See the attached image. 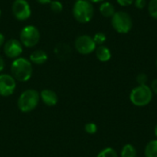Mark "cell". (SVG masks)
<instances>
[{
  "instance_id": "cell-4",
  "label": "cell",
  "mask_w": 157,
  "mask_h": 157,
  "mask_svg": "<svg viewBox=\"0 0 157 157\" xmlns=\"http://www.w3.org/2000/svg\"><path fill=\"white\" fill-rule=\"evenodd\" d=\"M153 91L147 85H138L130 93L131 102L139 108L149 105L153 99Z\"/></svg>"
},
{
  "instance_id": "cell-16",
  "label": "cell",
  "mask_w": 157,
  "mask_h": 157,
  "mask_svg": "<svg viewBox=\"0 0 157 157\" xmlns=\"http://www.w3.org/2000/svg\"><path fill=\"white\" fill-rule=\"evenodd\" d=\"M145 157H157V139L150 141L144 149Z\"/></svg>"
},
{
  "instance_id": "cell-10",
  "label": "cell",
  "mask_w": 157,
  "mask_h": 157,
  "mask_svg": "<svg viewBox=\"0 0 157 157\" xmlns=\"http://www.w3.org/2000/svg\"><path fill=\"white\" fill-rule=\"evenodd\" d=\"M17 88L16 79L8 74H0V96L9 97Z\"/></svg>"
},
{
  "instance_id": "cell-26",
  "label": "cell",
  "mask_w": 157,
  "mask_h": 157,
  "mask_svg": "<svg viewBox=\"0 0 157 157\" xmlns=\"http://www.w3.org/2000/svg\"><path fill=\"white\" fill-rule=\"evenodd\" d=\"M151 89H152V91H153V93H155V94H156L157 95V78L155 79H154L153 80V82H152V84H151Z\"/></svg>"
},
{
  "instance_id": "cell-1",
  "label": "cell",
  "mask_w": 157,
  "mask_h": 157,
  "mask_svg": "<svg viewBox=\"0 0 157 157\" xmlns=\"http://www.w3.org/2000/svg\"><path fill=\"white\" fill-rule=\"evenodd\" d=\"M11 75L18 82L29 81L33 74V67L30 61L25 57H18L13 60L10 66Z\"/></svg>"
},
{
  "instance_id": "cell-30",
  "label": "cell",
  "mask_w": 157,
  "mask_h": 157,
  "mask_svg": "<svg viewBox=\"0 0 157 157\" xmlns=\"http://www.w3.org/2000/svg\"><path fill=\"white\" fill-rule=\"evenodd\" d=\"M89 2H91L92 4H98V3H102L105 0H88Z\"/></svg>"
},
{
  "instance_id": "cell-27",
  "label": "cell",
  "mask_w": 157,
  "mask_h": 157,
  "mask_svg": "<svg viewBox=\"0 0 157 157\" xmlns=\"http://www.w3.org/2000/svg\"><path fill=\"white\" fill-rule=\"evenodd\" d=\"M5 66H6V63H5V60L4 58L0 55V74L4 71L5 69Z\"/></svg>"
},
{
  "instance_id": "cell-31",
  "label": "cell",
  "mask_w": 157,
  "mask_h": 157,
  "mask_svg": "<svg viewBox=\"0 0 157 157\" xmlns=\"http://www.w3.org/2000/svg\"><path fill=\"white\" fill-rule=\"evenodd\" d=\"M155 137H156L157 139V124L155 125Z\"/></svg>"
},
{
  "instance_id": "cell-20",
  "label": "cell",
  "mask_w": 157,
  "mask_h": 157,
  "mask_svg": "<svg viewBox=\"0 0 157 157\" xmlns=\"http://www.w3.org/2000/svg\"><path fill=\"white\" fill-rule=\"evenodd\" d=\"M50 8L54 13H61L63 11V6L58 0H52V2L50 3Z\"/></svg>"
},
{
  "instance_id": "cell-2",
  "label": "cell",
  "mask_w": 157,
  "mask_h": 157,
  "mask_svg": "<svg viewBox=\"0 0 157 157\" xmlns=\"http://www.w3.org/2000/svg\"><path fill=\"white\" fill-rule=\"evenodd\" d=\"M40 100V93L32 88L23 91L17 98V108L22 113H29L34 110Z\"/></svg>"
},
{
  "instance_id": "cell-25",
  "label": "cell",
  "mask_w": 157,
  "mask_h": 157,
  "mask_svg": "<svg viewBox=\"0 0 157 157\" xmlns=\"http://www.w3.org/2000/svg\"><path fill=\"white\" fill-rule=\"evenodd\" d=\"M116 1L121 6H129L134 3V0H116Z\"/></svg>"
},
{
  "instance_id": "cell-14",
  "label": "cell",
  "mask_w": 157,
  "mask_h": 157,
  "mask_svg": "<svg viewBox=\"0 0 157 157\" xmlns=\"http://www.w3.org/2000/svg\"><path fill=\"white\" fill-rule=\"evenodd\" d=\"M99 12L103 17L111 18L112 16L115 14L116 9H115V6L112 3L108 2V1H104L99 6Z\"/></svg>"
},
{
  "instance_id": "cell-22",
  "label": "cell",
  "mask_w": 157,
  "mask_h": 157,
  "mask_svg": "<svg viewBox=\"0 0 157 157\" xmlns=\"http://www.w3.org/2000/svg\"><path fill=\"white\" fill-rule=\"evenodd\" d=\"M85 131L88 134H95L98 132V126L93 122H88L85 125Z\"/></svg>"
},
{
  "instance_id": "cell-19",
  "label": "cell",
  "mask_w": 157,
  "mask_h": 157,
  "mask_svg": "<svg viewBox=\"0 0 157 157\" xmlns=\"http://www.w3.org/2000/svg\"><path fill=\"white\" fill-rule=\"evenodd\" d=\"M97 157H119L118 156V154L117 152L111 148V147H107V148H104L103 150H101L98 154Z\"/></svg>"
},
{
  "instance_id": "cell-23",
  "label": "cell",
  "mask_w": 157,
  "mask_h": 157,
  "mask_svg": "<svg viewBox=\"0 0 157 157\" xmlns=\"http://www.w3.org/2000/svg\"><path fill=\"white\" fill-rule=\"evenodd\" d=\"M136 81L138 83V85H147L148 82V76L146 74L144 73H141L137 75L136 77Z\"/></svg>"
},
{
  "instance_id": "cell-3",
  "label": "cell",
  "mask_w": 157,
  "mask_h": 157,
  "mask_svg": "<svg viewBox=\"0 0 157 157\" xmlns=\"http://www.w3.org/2000/svg\"><path fill=\"white\" fill-rule=\"evenodd\" d=\"M95 9L93 4L88 0L75 1L73 6V16L75 19L82 24L88 23L94 17Z\"/></svg>"
},
{
  "instance_id": "cell-18",
  "label": "cell",
  "mask_w": 157,
  "mask_h": 157,
  "mask_svg": "<svg viewBox=\"0 0 157 157\" xmlns=\"http://www.w3.org/2000/svg\"><path fill=\"white\" fill-rule=\"evenodd\" d=\"M147 8L150 17L157 19V0H150L147 5Z\"/></svg>"
},
{
  "instance_id": "cell-5",
  "label": "cell",
  "mask_w": 157,
  "mask_h": 157,
  "mask_svg": "<svg viewBox=\"0 0 157 157\" xmlns=\"http://www.w3.org/2000/svg\"><path fill=\"white\" fill-rule=\"evenodd\" d=\"M110 22L114 30L121 34L129 33L133 26L132 18L126 11H116L112 16Z\"/></svg>"
},
{
  "instance_id": "cell-15",
  "label": "cell",
  "mask_w": 157,
  "mask_h": 157,
  "mask_svg": "<svg viewBox=\"0 0 157 157\" xmlns=\"http://www.w3.org/2000/svg\"><path fill=\"white\" fill-rule=\"evenodd\" d=\"M70 51L71 50H70L69 46L66 44H63V43H60V44L56 45V47L54 49V52L59 59L67 58L70 53Z\"/></svg>"
},
{
  "instance_id": "cell-12",
  "label": "cell",
  "mask_w": 157,
  "mask_h": 157,
  "mask_svg": "<svg viewBox=\"0 0 157 157\" xmlns=\"http://www.w3.org/2000/svg\"><path fill=\"white\" fill-rule=\"evenodd\" d=\"M29 60L30 61V63L32 64L41 65V64H44L47 62L48 54L43 50H35L30 53Z\"/></svg>"
},
{
  "instance_id": "cell-17",
  "label": "cell",
  "mask_w": 157,
  "mask_h": 157,
  "mask_svg": "<svg viewBox=\"0 0 157 157\" xmlns=\"http://www.w3.org/2000/svg\"><path fill=\"white\" fill-rule=\"evenodd\" d=\"M121 157H137L136 148L131 144H125L121 151Z\"/></svg>"
},
{
  "instance_id": "cell-21",
  "label": "cell",
  "mask_w": 157,
  "mask_h": 157,
  "mask_svg": "<svg viewBox=\"0 0 157 157\" xmlns=\"http://www.w3.org/2000/svg\"><path fill=\"white\" fill-rule=\"evenodd\" d=\"M93 40L97 45H103V43L107 40V36L104 32H97L93 36Z\"/></svg>"
},
{
  "instance_id": "cell-33",
  "label": "cell",
  "mask_w": 157,
  "mask_h": 157,
  "mask_svg": "<svg viewBox=\"0 0 157 157\" xmlns=\"http://www.w3.org/2000/svg\"><path fill=\"white\" fill-rule=\"evenodd\" d=\"M156 67H157V58H156Z\"/></svg>"
},
{
  "instance_id": "cell-28",
  "label": "cell",
  "mask_w": 157,
  "mask_h": 157,
  "mask_svg": "<svg viewBox=\"0 0 157 157\" xmlns=\"http://www.w3.org/2000/svg\"><path fill=\"white\" fill-rule=\"evenodd\" d=\"M5 42H6L5 35H4L3 33H1V32H0V47H1V46H4Z\"/></svg>"
},
{
  "instance_id": "cell-13",
  "label": "cell",
  "mask_w": 157,
  "mask_h": 157,
  "mask_svg": "<svg viewBox=\"0 0 157 157\" xmlns=\"http://www.w3.org/2000/svg\"><path fill=\"white\" fill-rule=\"evenodd\" d=\"M95 52H96V56H97L98 60L102 63L109 62L111 59V52L105 45H98L96 48Z\"/></svg>"
},
{
  "instance_id": "cell-7",
  "label": "cell",
  "mask_w": 157,
  "mask_h": 157,
  "mask_svg": "<svg viewBox=\"0 0 157 157\" xmlns=\"http://www.w3.org/2000/svg\"><path fill=\"white\" fill-rule=\"evenodd\" d=\"M75 48L78 53L83 55H88L96 51L97 44L94 41L93 37L87 34H83L75 39Z\"/></svg>"
},
{
  "instance_id": "cell-11",
  "label": "cell",
  "mask_w": 157,
  "mask_h": 157,
  "mask_svg": "<svg viewBox=\"0 0 157 157\" xmlns=\"http://www.w3.org/2000/svg\"><path fill=\"white\" fill-rule=\"evenodd\" d=\"M40 100L47 107H54L58 103V95L52 89H42L40 93Z\"/></svg>"
},
{
  "instance_id": "cell-8",
  "label": "cell",
  "mask_w": 157,
  "mask_h": 157,
  "mask_svg": "<svg viewBox=\"0 0 157 157\" xmlns=\"http://www.w3.org/2000/svg\"><path fill=\"white\" fill-rule=\"evenodd\" d=\"M12 14L18 21H25L31 16V7L27 0H15L11 6Z\"/></svg>"
},
{
  "instance_id": "cell-6",
  "label": "cell",
  "mask_w": 157,
  "mask_h": 157,
  "mask_svg": "<svg viewBox=\"0 0 157 157\" xmlns=\"http://www.w3.org/2000/svg\"><path fill=\"white\" fill-rule=\"evenodd\" d=\"M40 39V30L33 25L25 26L19 32V40L26 48L35 47Z\"/></svg>"
},
{
  "instance_id": "cell-29",
  "label": "cell",
  "mask_w": 157,
  "mask_h": 157,
  "mask_svg": "<svg viewBox=\"0 0 157 157\" xmlns=\"http://www.w3.org/2000/svg\"><path fill=\"white\" fill-rule=\"evenodd\" d=\"M39 4L40 5H50V3L52 2V0H36Z\"/></svg>"
},
{
  "instance_id": "cell-32",
  "label": "cell",
  "mask_w": 157,
  "mask_h": 157,
  "mask_svg": "<svg viewBox=\"0 0 157 157\" xmlns=\"http://www.w3.org/2000/svg\"><path fill=\"white\" fill-rule=\"evenodd\" d=\"M1 15H2V11H1V9H0V17H1Z\"/></svg>"
},
{
  "instance_id": "cell-34",
  "label": "cell",
  "mask_w": 157,
  "mask_h": 157,
  "mask_svg": "<svg viewBox=\"0 0 157 157\" xmlns=\"http://www.w3.org/2000/svg\"><path fill=\"white\" fill-rule=\"evenodd\" d=\"M75 1H79V0H75Z\"/></svg>"
},
{
  "instance_id": "cell-24",
  "label": "cell",
  "mask_w": 157,
  "mask_h": 157,
  "mask_svg": "<svg viewBox=\"0 0 157 157\" xmlns=\"http://www.w3.org/2000/svg\"><path fill=\"white\" fill-rule=\"evenodd\" d=\"M133 5L135 6L136 8H138V9H143V8H144V7L146 6L147 2H146V0H134Z\"/></svg>"
},
{
  "instance_id": "cell-9",
  "label": "cell",
  "mask_w": 157,
  "mask_h": 157,
  "mask_svg": "<svg viewBox=\"0 0 157 157\" xmlns=\"http://www.w3.org/2000/svg\"><path fill=\"white\" fill-rule=\"evenodd\" d=\"M23 52V45L19 40L9 39L4 44V53L9 59H17Z\"/></svg>"
}]
</instances>
